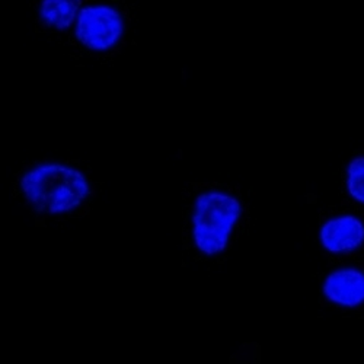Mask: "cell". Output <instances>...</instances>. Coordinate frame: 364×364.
<instances>
[{
  "instance_id": "7",
  "label": "cell",
  "mask_w": 364,
  "mask_h": 364,
  "mask_svg": "<svg viewBox=\"0 0 364 364\" xmlns=\"http://www.w3.org/2000/svg\"><path fill=\"white\" fill-rule=\"evenodd\" d=\"M350 194L364 203V158H355L348 168Z\"/></svg>"
},
{
  "instance_id": "5",
  "label": "cell",
  "mask_w": 364,
  "mask_h": 364,
  "mask_svg": "<svg viewBox=\"0 0 364 364\" xmlns=\"http://www.w3.org/2000/svg\"><path fill=\"white\" fill-rule=\"evenodd\" d=\"M321 237L331 252L353 251L363 244L364 226L351 216L332 219L322 228Z\"/></svg>"
},
{
  "instance_id": "3",
  "label": "cell",
  "mask_w": 364,
  "mask_h": 364,
  "mask_svg": "<svg viewBox=\"0 0 364 364\" xmlns=\"http://www.w3.org/2000/svg\"><path fill=\"white\" fill-rule=\"evenodd\" d=\"M82 44L94 50L112 47L123 34V19L107 6H90L80 12L76 28Z\"/></svg>"
},
{
  "instance_id": "2",
  "label": "cell",
  "mask_w": 364,
  "mask_h": 364,
  "mask_svg": "<svg viewBox=\"0 0 364 364\" xmlns=\"http://www.w3.org/2000/svg\"><path fill=\"white\" fill-rule=\"evenodd\" d=\"M240 213L236 198L219 194H203L196 205L194 237L204 254H218L228 245V239Z\"/></svg>"
},
{
  "instance_id": "6",
  "label": "cell",
  "mask_w": 364,
  "mask_h": 364,
  "mask_svg": "<svg viewBox=\"0 0 364 364\" xmlns=\"http://www.w3.org/2000/svg\"><path fill=\"white\" fill-rule=\"evenodd\" d=\"M80 2L82 0H43L40 12L46 22L65 29L73 22Z\"/></svg>"
},
{
  "instance_id": "4",
  "label": "cell",
  "mask_w": 364,
  "mask_h": 364,
  "mask_svg": "<svg viewBox=\"0 0 364 364\" xmlns=\"http://www.w3.org/2000/svg\"><path fill=\"white\" fill-rule=\"evenodd\" d=\"M325 296L341 306H358L364 301V274L346 268L333 271L325 282Z\"/></svg>"
},
{
  "instance_id": "1",
  "label": "cell",
  "mask_w": 364,
  "mask_h": 364,
  "mask_svg": "<svg viewBox=\"0 0 364 364\" xmlns=\"http://www.w3.org/2000/svg\"><path fill=\"white\" fill-rule=\"evenodd\" d=\"M22 190L36 208L55 215L76 208L86 198L87 181L76 169L44 165L23 176Z\"/></svg>"
}]
</instances>
